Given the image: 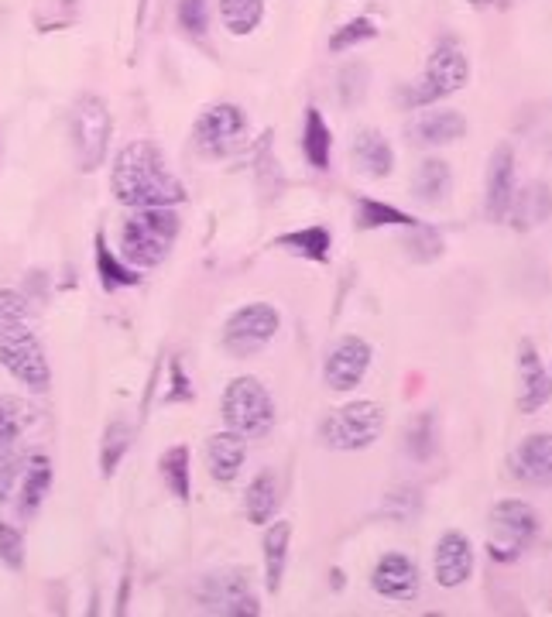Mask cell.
Wrapping results in <instances>:
<instances>
[{"instance_id": "obj_19", "label": "cell", "mask_w": 552, "mask_h": 617, "mask_svg": "<svg viewBox=\"0 0 552 617\" xmlns=\"http://www.w3.org/2000/svg\"><path fill=\"white\" fill-rule=\"evenodd\" d=\"M549 216H552V189L546 182H532V186L515 192V199H511L508 220L515 230H532L539 223H546Z\"/></svg>"}, {"instance_id": "obj_2", "label": "cell", "mask_w": 552, "mask_h": 617, "mask_svg": "<svg viewBox=\"0 0 552 617\" xmlns=\"http://www.w3.org/2000/svg\"><path fill=\"white\" fill-rule=\"evenodd\" d=\"M175 237H179V216L172 206H151L138 210L120 230V251L138 268H158L168 251H172Z\"/></svg>"}, {"instance_id": "obj_6", "label": "cell", "mask_w": 552, "mask_h": 617, "mask_svg": "<svg viewBox=\"0 0 552 617\" xmlns=\"http://www.w3.org/2000/svg\"><path fill=\"white\" fill-rule=\"evenodd\" d=\"M539 535V515L532 504L525 501H498L491 508V556L498 563H511L532 546V539Z\"/></svg>"}, {"instance_id": "obj_8", "label": "cell", "mask_w": 552, "mask_h": 617, "mask_svg": "<svg viewBox=\"0 0 552 617\" xmlns=\"http://www.w3.org/2000/svg\"><path fill=\"white\" fill-rule=\"evenodd\" d=\"M467 79H470V62H467V55H463V48L456 42H439L426 62L422 83L408 93V103H412V107L436 103V100H443V96L463 90Z\"/></svg>"}, {"instance_id": "obj_39", "label": "cell", "mask_w": 552, "mask_h": 617, "mask_svg": "<svg viewBox=\"0 0 552 617\" xmlns=\"http://www.w3.org/2000/svg\"><path fill=\"white\" fill-rule=\"evenodd\" d=\"M179 24L189 35H203L210 24V0H179Z\"/></svg>"}, {"instance_id": "obj_35", "label": "cell", "mask_w": 552, "mask_h": 617, "mask_svg": "<svg viewBox=\"0 0 552 617\" xmlns=\"http://www.w3.org/2000/svg\"><path fill=\"white\" fill-rule=\"evenodd\" d=\"M374 35H378V28H374L371 18H354V21L343 24V28L333 31L330 52H347V48H354V45H360V42H371Z\"/></svg>"}, {"instance_id": "obj_30", "label": "cell", "mask_w": 552, "mask_h": 617, "mask_svg": "<svg viewBox=\"0 0 552 617\" xmlns=\"http://www.w3.org/2000/svg\"><path fill=\"white\" fill-rule=\"evenodd\" d=\"M96 275H100V285L107 288V292H114V288H127V285H138L141 278L134 275L127 264H120L114 258V251L107 247V240L103 234L96 237Z\"/></svg>"}, {"instance_id": "obj_31", "label": "cell", "mask_w": 552, "mask_h": 617, "mask_svg": "<svg viewBox=\"0 0 552 617\" xmlns=\"http://www.w3.org/2000/svg\"><path fill=\"white\" fill-rule=\"evenodd\" d=\"M264 14V0H220V18L230 35H251Z\"/></svg>"}, {"instance_id": "obj_33", "label": "cell", "mask_w": 552, "mask_h": 617, "mask_svg": "<svg viewBox=\"0 0 552 617\" xmlns=\"http://www.w3.org/2000/svg\"><path fill=\"white\" fill-rule=\"evenodd\" d=\"M127 446H131V426H124V422H114V426L103 432V450H100V470H103V477L114 474L117 463L124 460Z\"/></svg>"}, {"instance_id": "obj_27", "label": "cell", "mask_w": 552, "mask_h": 617, "mask_svg": "<svg viewBox=\"0 0 552 617\" xmlns=\"http://www.w3.org/2000/svg\"><path fill=\"white\" fill-rule=\"evenodd\" d=\"M450 165L443 162V158H426V162L419 165V172H415V196L422 199V203H439V199H446V192H450Z\"/></svg>"}, {"instance_id": "obj_13", "label": "cell", "mask_w": 552, "mask_h": 617, "mask_svg": "<svg viewBox=\"0 0 552 617\" xmlns=\"http://www.w3.org/2000/svg\"><path fill=\"white\" fill-rule=\"evenodd\" d=\"M511 474L525 484L552 487V432H535L511 453Z\"/></svg>"}, {"instance_id": "obj_36", "label": "cell", "mask_w": 552, "mask_h": 617, "mask_svg": "<svg viewBox=\"0 0 552 617\" xmlns=\"http://www.w3.org/2000/svg\"><path fill=\"white\" fill-rule=\"evenodd\" d=\"M405 247H408V258L432 261V258H439V254H443V237H439L432 227H415V234H412V240H408Z\"/></svg>"}, {"instance_id": "obj_42", "label": "cell", "mask_w": 552, "mask_h": 617, "mask_svg": "<svg viewBox=\"0 0 552 617\" xmlns=\"http://www.w3.org/2000/svg\"><path fill=\"white\" fill-rule=\"evenodd\" d=\"M474 7H508V0H467Z\"/></svg>"}, {"instance_id": "obj_23", "label": "cell", "mask_w": 552, "mask_h": 617, "mask_svg": "<svg viewBox=\"0 0 552 617\" xmlns=\"http://www.w3.org/2000/svg\"><path fill=\"white\" fill-rule=\"evenodd\" d=\"M278 511V477L275 474H258L251 480V487H247L244 494V515L251 525H268L271 518H275Z\"/></svg>"}, {"instance_id": "obj_24", "label": "cell", "mask_w": 552, "mask_h": 617, "mask_svg": "<svg viewBox=\"0 0 552 617\" xmlns=\"http://www.w3.org/2000/svg\"><path fill=\"white\" fill-rule=\"evenodd\" d=\"M288 542H292V522H275L264 535V580L275 594L282 587L285 563H288Z\"/></svg>"}, {"instance_id": "obj_34", "label": "cell", "mask_w": 552, "mask_h": 617, "mask_svg": "<svg viewBox=\"0 0 552 617\" xmlns=\"http://www.w3.org/2000/svg\"><path fill=\"white\" fill-rule=\"evenodd\" d=\"M405 446H408V453H412L415 460H429V456L436 453V419H432V412L419 415V419L408 426Z\"/></svg>"}, {"instance_id": "obj_12", "label": "cell", "mask_w": 552, "mask_h": 617, "mask_svg": "<svg viewBox=\"0 0 552 617\" xmlns=\"http://www.w3.org/2000/svg\"><path fill=\"white\" fill-rule=\"evenodd\" d=\"M371 367V347L360 336H343L326 357V384L333 391H354Z\"/></svg>"}, {"instance_id": "obj_9", "label": "cell", "mask_w": 552, "mask_h": 617, "mask_svg": "<svg viewBox=\"0 0 552 617\" xmlns=\"http://www.w3.org/2000/svg\"><path fill=\"white\" fill-rule=\"evenodd\" d=\"M278 309L268 302H254V306L237 309L223 326V347L234 357H254L271 343V336L278 333Z\"/></svg>"}, {"instance_id": "obj_26", "label": "cell", "mask_w": 552, "mask_h": 617, "mask_svg": "<svg viewBox=\"0 0 552 617\" xmlns=\"http://www.w3.org/2000/svg\"><path fill=\"white\" fill-rule=\"evenodd\" d=\"M302 151H306L312 168H330V151H333V134L326 127L323 114L316 107L306 110V131H302Z\"/></svg>"}, {"instance_id": "obj_37", "label": "cell", "mask_w": 552, "mask_h": 617, "mask_svg": "<svg viewBox=\"0 0 552 617\" xmlns=\"http://www.w3.org/2000/svg\"><path fill=\"white\" fill-rule=\"evenodd\" d=\"M21 463H24L21 446H4V450H0V501L11 498L14 484H18V477H21Z\"/></svg>"}, {"instance_id": "obj_4", "label": "cell", "mask_w": 552, "mask_h": 617, "mask_svg": "<svg viewBox=\"0 0 552 617\" xmlns=\"http://www.w3.org/2000/svg\"><path fill=\"white\" fill-rule=\"evenodd\" d=\"M384 429V408L378 402H350L326 415L319 426V439L330 450H367Z\"/></svg>"}, {"instance_id": "obj_21", "label": "cell", "mask_w": 552, "mask_h": 617, "mask_svg": "<svg viewBox=\"0 0 552 617\" xmlns=\"http://www.w3.org/2000/svg\"><path fill=\"white\" fill-rule=\"evenodd\" d=\"M354 162L364 175H371V179H384V175L395 168V151H391V144L384 141L381 131H360L354 138Z\"/></svg>"}, {"instance_id": "obj_10", "label": "cell", "mask_w": 552, "mask_h": 617, "mask_svg": "<svg viewBox=\"0 0 552 617\" xmlns=\"http://www.w3.org/2000/svg\"><path fill=\"white\" fill-rule=\"evenodd\" d=\"M247 134V117L244 110L234 107V103H216V107L206 110L203 117L192 127V141H196L199 155L206 158H223L244 141Z\"/></svg>"}, {"instance_id": "obj_17", "label": "cell", "mask_w": 552, "mask_h": 617, "mask_svg": "<svg viewBox=\"0 0 552 617\" xmlns=\"http://www.w3.org/2000/svg\"><path fill=\"white\" fill-rule=\"evenodd\" d=\"M518 371H522V398H518V408L525 415H532L552 398V378L546 374V367H542L539 354H535V347L528 340L518 350Z\"/></svg>"}, {"instance_id": "obj_18", "label": "cell", "mask_w": 552, "mask_h": 617, "mask_svg": "<svg viewBox=\"0 0 552 617\" xmlns=\"http://www.w3.org/2000/svg\"><path fill=\"white\" fill-rule=\"evenodd\" d=\"M206 456H210V474L220 480V484H230V480H237L240 467H244V460H247V443L234 429L216 432L210 443H206Z\"/></svg>"}, {"instance_id": "obj_29", "label": "cell", "mask_w": 552, "mask_h": 617, "mask_svg": "<svg viewBox=\"0 0 552 617\" xmlns=\"http://www.w3.org/2000/svg\"><path fill=\"white\" fill-rule=\"evenodd\" d=\"M357 227L360 230H378V227H419L415 216H408L402 210L388 203H378V199H360L357 203Z\"/></svg>"}, {"instance_id": "obj_11", "label": "cell", "mask_w": 552, "mask_h": 617, "mask_svg": "<svg viewBox=\"0 0 552 617\" xmlns=\"http://www.w3.org/2000/svg\"><path fill=\"white\" fill-rule=\"evenodd\" d=\"M199 600H203V607L213 614H244V617L261 614V604H258V597H254L251 583H247V573H237V570L206 576Z\"/></svg>"}, {"instance_id": "obj_16", "label": "cell", "mask_w": 552, "mask_h": 617, "mask_svg": "<svg viewBox=\"0 0 552 617\" xmlns=\"http://www.w3.org/2000/svg\"><path fill=\"white\" fill-rule=\"evenodd\" d=\"M474 573V549L460 532H446L436 546V583L439 587H460Z\"/></svg>"}, {"instance_id": "obj_3", "label": "cell", "mask_w": 552, "mask_h": 617, "mask_svg": "<svg viewBox=\"0 0 552 617\" xmlns=\"http://www.w3.org/2000/svg\"><path fill=\"white\" fill-rule=\"evenodd\" d=\"M0 367L11 371L21 384H28L31 391H48L52 384V367L45 360L42 343L24 319L0 323Z\"/></svg>"}, {"instance_id": "obj_32", "label": "cell", "mask_w": 552, "mask_h": 617, "mask_svg": "<svg viewBox=\"0 0 552 617\" xmlns=\"http://www.w3.org/2000/svg\"><path fill=\"white\" fill-rule=\"evenodd\" d=\"M158 470H162L168 491H172L179 501H186L189 498V450L186 446H172V450H165Z\"/></svg>"}, {"instance_id": "obj_22", "label": "cell", "mask_w": 552, "mask_h": 617, "mask_svg": "<svg viewBox=\"0 0 552 617\" xmlns=\"http://www.w3.org/2000/svg\"><path fill=\"white\" fill-rule=\"evenodd\" d=\"M48 487H52V460L48 456H31L21 474V498H18V511L24 518H31L42 508V501L48 498Z\"/></svg>"}, {"instance_id": "obj_40", "label": "cell", "mask_w": 552, "mask_h": 617, "mask_svg": "<svg viewBox=\"0 0 552 617\" xmlns=\"http://www.w3.org/2000/svg\"><path fill=\"white\" fill-rule=\"evenodd\" d=\"M24 316H28L24 295L11 292V288H0V323H11V319H24Z\"/></svg>"}, {"instance_id": "obj_41", "label": "cell", "mask_w": 552, "mask_h": 617, "mask_svg": "<svg viewBox=\"0 0 552 617\" xmlns=\"http://www.w3.org/2000/svg\"><path fill=\"white\" fill-rule=\"evenodd\" d=\"M343 103H357L360 96H364V79H367V69L360 66H350L343 72Z\"/></svg>"}, {"instance_id": "obj_5", "label": "cell", "mask_w": 552, "mask_h": 617, "mask_svg": "<svg viewBox=\"0 0 552 617\" xmlns=\"http://www.w3.org/2000/svg\"><path fill=\"white\" fill-rule=\"evenodd\" d=\"M275 419V402L258 378H234L223 391V422L240 436H261Z\"/></svg>"}, {"instance_id": "obj_20", "label": "cell", "mask_w": 552, "mask_h": 617, "mask_svg": "<svg viewBox=\"0 0 552 617\" xmlns=\"http://www.w3.org/2000/svg\"><path fill=\"white\" fill-rule=\"evenodd\" d=\"M467 134V117L456 110H432L412 124V141L419 144H453Z\"/></svg>"}, {"instance_id": "obj_28", "label": "cell", "mask_w": 552, "mask_h": 617, "mask_svg": "<svg viewBox=\"0 0 552 617\" xmlns=\"http://www.w3.org/2000/svg\"><path fill=\"white\" fill-rule=\"evenodd\" d=\"M278 244L285 251L299 254V258H309V261H330V230L326 227H306V230H295V234H282Z\"/></svg>"}, {"instance_id": "obj_15", "label": "cell", "mask_w": 552, "mask_h": 617, "mask_svg": "<svg viewBox=\"0 0 552 617\" xmlns=\"http://www.w3.org/2000/svg\"><path fill=\"white\" fill-rule=\"evenodd\" d=\"M371 587L388 600H402V604L415 600V594H419V566L402 552H388V556H381L378 570L371 576Z\"/></svg>"}, {"instance_id": "obj_1", "label": "cell", "mask_w": 552, "mask_h": 617, "mask_svg": "<svg viewBox=\"0 0 552 617\" xmlns=\"http://www.w3.org/2000/svg\"><path fill=\"white\" fill-rule=\"evenodd\" d=\"M110 186H114L117 203L134 206V210L175 206L186 199V186L168 172L165 155L151 141H131L120 151Z\"/></svg>"}, {"instance_id": "obj_14", "label": "cell", "mask_w": 552, "mask_h": 617, "mask_svg": "<svg viewBox=\"0 0 552 617\" xmlns=\"http://www.w3.org/2000/svg\"><path fill=\"white\" fill-rule=\"evenodd\" d=\"M511 199H515V151L508 144L494 148L487 168V220H508Z\"/></svg>"}, {"instance_id": "obj_7", "label": "cell", "mask_w": 552, "mask_h": 617, "mask_svg": "<svg viewBox=\"0 0 552 617\" xmlns=\"http://www.w3.org/2000/svg\"><path fill=\"white\" fill-rule=\"evenodd\" d=\"M72 144H76V158L83 172H96L107 158L110 144V110L100 96L86 93L72 107Z\"/></svg>"}, {"instance_id": "obj_38", "label": "cell", "mask_w": 552, "mask_h": 617, "mask_svg": "<svg viewBox=\"0 0 552 617\" xmlns=\"http://www.w3.org/2000/svg\"><path fill=\"white\" fill-rule=\"evenodd\" d=\"M0 563H4L7 570H21L24 566V539L18 528L7 522H0Z\"/></svg>"}, {"instance_id": "obj_25", "label": "cell", "mask_w": 552, "mask_h": 617, "mask_svg": "<svg viewBox=\"0 0 552 617\" xmlns=\"http://www.w3.org/2000/svg\"><path fill=\"white\" fill-rule=\"evenodd\" d=\"M35 422V408L21 398L0 395V450L4 446H21V436Z\"/></svg>"}]
</instances>
